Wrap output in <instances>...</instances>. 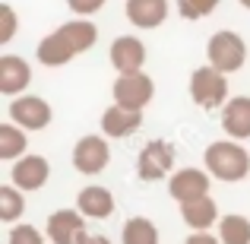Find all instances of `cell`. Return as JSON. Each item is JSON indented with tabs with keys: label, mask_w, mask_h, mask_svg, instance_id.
<instances>
[{
	"label": "cell",
	"mask_w": 250,
	"mask_h": 244,
	"mask_svg": "<svg viewBox=\"0 0 250 244\" xmlns=\"http://www.w3.org/2000/svg\"><path fill=\"white\" fill-rule=\"evenodd\" d=\"M203 165H206V171L212 177L234 184V181H244L250 175V153L234 140H215L206 146Z\"/></svg>",
	"instance_id": "6da1fadb"
},
{
	"label": "cell",
	"mask_w": 250,
	"mask_h": 244,
	"mask_svg": "<svg viewBox=\"0 0 250 244\" xmlns=\"http://www.w3.org/2000/svg\"><path fill=\"white\" fill-rule=\"evenodd\" d=\"M190 98H193L196 108L203 111H215L228 102V73H222L219 67L206 64V67H196L190 73Z\"/></svg>",
	"instance_id": "7a4b0ae2"
},
{
	"label": "cell",
	"mask_w": 250,
	"mask_h": 244,
	"mask_svg": "<svg viewBox=\"0 0 250 244\" xmlns=\"http://www.w3.org/2000/svg\"><path fill=\"white\" fill-rule=\"evenodd\" d=\"M206 57H209L212 67L222 70V73H238V70L244 67V61H247V44H244V38H241L238 32L222 29V32H215V35L209 38Z\"/></svg>",
	"instance_id": "3957f363"
},
{
	"label": "cell",
	"mask_w": 250,
	"mask_h": 244,
	"mask_svg": "<svg viewBox=\"0 0 250 244\" xmlns=\"http://www.w3.org/2000/svg\"><path fill=\"white\" fill-rule=\"evenodd\" d=\"M111 95H114V102L124 105V108H140L143 111L155 95V83H152V76H146L143 70H136V73H117L114 86H111Z\"/></svg>",
	"instance_id": "277c9868"
},
{
	"label": "cell",
	"mask_w": 250,
	"mask_h": 244,
	"mask_svg": "<svg viewBox=\"0 0 250 244\" xmlns=\"http://www.w3.org/2000/svg\"><path fill=\"white\" fill-rule=\"evenodd\" d=\"M174 168V146L168 140H152L140 149V159H136V175L143 181H162L171 175Z\"/></svg>",
	"instance_id": "5b68a950"
},
{
	"label": "cell",
	"mask_w": 250,
	"mask_h": 244,
	"mask_svg": "<svg viewBox=\"0 0 250 244\" xmlns=\"http://www.w3.org/2000/svg\"><path fill=\"white\" fill-rule=\"evenodd\" d=\"M108 162H111V146H108V140L98 136V133L83 136L73 146V168L80 171V175H98V171L108 168Z\"/></svg>",
	"instance_id": "8992f818"
},
{
	"label": "cell",
	"mask_w": 250,
	"mask_h": 244,
	"mask_svg": "<svg viewBox=\"0 0 250 244\" xmlns=\"http://www.w3.org/2000/svg\"><path fill=\"white\" fill-rule=\"evenodd\" d=\"M48 238L51 244H83L85 241V216L80 209H57L48 216Z\"/></svg>",
	"instance_id": "52a82bcc"
},
{
	"label": "cell",
	"mask_w": 250,
	"mask_h": 244,
	"mask_svg": "<svg viewBox=\"0 0 250 244\" xmlns=\"http://www.w3.org/2000/svg\"><path fill=\"white\" fill-rule=\"evenodd\" d=\"M10 121L22 130H44L51 124V105L38 95H16L10 102Z\"/></svg>",
	"instance_id": "ba28073f"
},
{
	"label": "cell",
	"mask_w": 250,
	"mask_h": 244,
	"mask_svg": "<svg viewBox=\"0 0 250 244\" xmlns=\"http://www.w3.org/2000/svg\"><path fill=\"white\" fill-rule=\"evenodd\" d=\"M168 194L177 203H190L209 194V171L203 168H181L168 177Z\"/></svg>",
	"instance_id": "9c48e42d"
},
{
	"label": "cell",
	"mask_w": 250,
	"mask_h": 244,
	"mask_svg": "<svg viewBox=\"0 0 250 244\" xmlns=\"http://www.w3.org/2000/svg\"><path fill=\"white\" fill-rule=\"evenodd\" d=\"M111 67L117 70V73H136V70H143V64H146V44L140 42L136 35H121L111 42Z\"/></svg>",
	"instance_id": "30bf717a"
},
{
	"label": "cell",
	"mask_w": 250,
	"mask_h": 244,
	"mask_svg": "<svg viewBox=\"0 0 250 244\" xmlns=\"http://www.w3.org/2000/svg\"><path fill=\"white\" fill-rule=\"evenodd\" d=\"M48 175H51V165L44 155H25V159H16V165H13L10 177L13 184H16L19 190H42L44 184H48Z\"/></svg>",
	"instance_id": "8fae6325"
},
{
	"label": "cell",
	"mask_w": 250,
	"mask_h": 244,
	"mask_svg": "<svg viewBox=\"0 0 250 244\" xmlns=\"http://www.w3.org/2000/svg\"><path fill=\"white\" fill-rule=\"evenodd\" d=\"M143 127V111L140 108H124V105H111L102 114V133L104 136H130Z\"/></svg>",
	"instance_id": "7c38bea8"
},
{
	"label": "cell",
	"mask_w": 250,
	"mask_h": 244,
	"mask_svg": "<svg viewBox=\"0 0 250 244\" xmlns=\"http://www.w3.org/2000/svg\"><path fill=\"white\" fill-rule=\"evenodd\" d=\"M124 13L136 29H159L168 19V0H127Z\"/></svg>",
	"instance_id": "4fadbf2b"
},
{
	"label": "cell",
	"mask_w": 250,
	"mask_h": 244,
	"mask_svg": "<svg viewBox=\"0 0 250 244\" xmlns=\"http://www.w3.org/2000/svg\"><path fill=\"white\" fill-rule=\"evenodd\" d=\"M222 127H225L228 136L234 140H247L250 136V98L238 95V98H228L222 105Z\"/></svg>",
	"instance_id": "5bb4252c"
},
{
	"label": "cell",
	"mask_w": 250,
	"mask_h": 244,
	"mask_svg": "<svg viewBox=\"0 0 250 244\" xmlns=\"http://www.w3.org/2000/svg\"><path fill=\"white\" fill-rule=\"evenodd\" d=\"M76 209L85 216V219H108L114 213V194L108 187H98V184H89V187L80 190L76 197Z\"/></svg>",
	"instance_id": "9a60e30c"
},
{
	"label": "cell",
	"mask_w": 250,
	"mask_h": 244,
	"mask_svg": "<svg viewBox=\"0 0 250 244\" xmlns=\"http://www.w3.org/2000/svg\"><path fill=\"white\" fill-rule=\"evenodd\" d=\"M32 83V67L16 54L0 57V92L3 95H19Z\"/></svg>",
	"instance_id": "2e32d148"
},
{
	"label": "cell",
	"mask_w": 250,
	"mask_h": 244,
	"mask_svg": "<svg viewBox=\"0 0 250 244\" xmlns=\"http://www.w3.org/2000/svg\"><path fill=\"white\" fill-rule=\"evenodd\" d=\"M73 57H76V48L67 42V35H63L61 29L38 42V61H42L44 67H63V64H70Z\"/></svg>",
	"instance_id": "e0dca14e"
},
{
	"label": "cell",
	"mask_w": 250,
	"mask_h": 244,
	"mask_svg": "<svg viewBox=\"0 0 250 244\" xmlns=\"http://www.w3.org/2000/svg\"><path fill=\"white\" fill-rule=\"evenodd\" d=\"M181 216L193 232H206L219 222V206H215L212 197H200V200H190V203H181Z\"/></svg>",
	"instance_id": "ac0fdd59"
},
{
	"label": "cell",
	"mask_w": 250,
	"mask_h": 244,
	"mask_svg": "<svg viewBox=\"0 0 250 244\" xmlns=\"http://www.w3.org/2000/svg\"><path fill=\"white\" fill-rule=\"evenodd\" d=\"M121 241L124 244H159V228H155V222L146 219V216H133V219L124 222Z\"/></svg>",
	"instance_id": "d6986e66"
},
{
	"label": "cell",
	"mask_w": 250,
	"mask_h": 244,
	"mask_svg": "<svg viewBox=\"0 0 250 244\" xmlns=\"http://www.w3.org/2000/svg\"><path fill=\"white\" fill-rule=\"evenodd\" d=\"M61 32L67 35V42L76 48V54L89 51L92 44H95V38H98V29L89 22V19H70V22L61 25Z\"/></svg>",
	"instance_id": "ffe728a7"
},
{
	"label": "cell",
	"mask_w": 250,
	"mask_h": 244,
	"mask_svg": "<svg viewBox=\"0 0 250 244\" xmlns=\"http://www.w3.org/2000/svg\"><path fill=\"white\" fill-rule=\"evenodd\" d=\"M219 238L222 244H250V219L238 213L219 219Z\"/></svg>",
	"instance_id": "44dd1931"
},
{
	"label": "cell",
	"mask_w": 250,
	"mask_h": 244,
	"mask_svg": "<svg viewBox=\"0 0 250 244\" xmlns=\"http://www.w3.org/2000/svg\"><path fill=\"white\" fill-rule=\"evenodd\" d=\"M25 153V130L19 124H0V159H19Z\"/></svg>",
	"instance_id": "7402d4cb"
},
{
	"label": "cell",
	"mask_w": 250,
	"mask_h": 244,
	"mask_svg": "<svg viewBox=\"0 0 250 244\" xmlns=\"http://www.w3.org/2000/svg\"><path fill=\"white\" fill-rule=\"evenodd\" d=\"M25 190H19L16 184L13 187H0V219L3 222H16L25 209V200H22Z\"/></svg>",
	"instance_id": "603a6c76"
},
{
	"label": "cell",
	"mask_w": 250,
	"mask_h": 244,
	"mask_svg": "<svg viewBox=\"0 0 250 244\" xmlns=\"http://www.w3.org/2000/svg\"><path fill=\"white\" fill-rule=\"evenodd\" d=\"M219 6V0H177V13H181L184 19H203V16H209V13Z\"/></svg>",
	"instance_id": "cb8c5ba5"
},
{
	"label": "cell",
	"mask_w": 250,
	"mask_h": 244,
	"mask_svg": "<svg viewBox=\"0 0 250 244\" xmlns=\"http://www.w3.org/2000/svg\"><path fill=\"white\" fill-rule=\"evenodd\" d=\"M6 244H44V235L38 232L35 225H13L10 235H6Z\"/></svg>",
	"instance_id": "d4e9b609"
},
{
	"label": "cell",
	"mask_w": 250,
	"mask_h": 244,
	"mask_svg": "<svg viewBox=\"0 0 250 244\" xmlns=\"http://www.w3.org/2000/svg\"><path fill=\"white\" fill-rule=\"evenodd\" d=\"M0 16H3V29H0V44L13 42V35H16V10H13L10 3L0 6Z\"/></svg>",
	"instance_id": "484cf974"
},
{
	"label": "cell",
	"mask_w": 250,
	"mask_h": 244,
	"mask_svg": "<svg viewBox=\"0 0 250 244\" xmlns=\"http://www.w3.org/2000/svg\"><path fill=\"white\" fill-rule=\"evenodd\" d=\"M104 3H108V0H67V6L76 16H92V13H98Z\"/></svg>",
	"instance_id": "4316f807"
},
{
	"label": "cell",
	"mask_w": 250,
	"mask_h": 244,
	"mask_svg": "<svg viewBox=\"0 0 250 244\" xmlns=\"http://www.w3.org/2000/svg\"><path fill=\"white\" fill-rule=\"evenodd\" d=\"M184 244H222V238H212V235H206V232H196V235H190Z\"/></svg>",
	"instance_id": "83f0119b"
},
{
	"label": "cell",
	"mask_w": 250,
	"mask_h": 244,
	"mask_svg": "<svg viewBox=\"0 0 250 244\" xmlns=\"http://www.w3.org/2000/svg\"><path fill=\"white\" fill-rule=\"evenodd\" d=\"M83 244H111L108 238H104V235H85V241Z\"/></svg>",
	"instance_id": "f1b7e54d"
},
{
	"label": "cell",
	"mask_w": 250,
	"mask_h": 244,
	"mask_svg": "<svg viewBox=\"0 0 250 244\" xmlns=\"http://www.w3.org/2000/svg\"><path fill=\"white\" fill-rule=\"evenodd\" d=\"M238 3H241V6H247V10H250V0H238Z\"/></svg>",
	"instance_id": "f546056e"
}]
</instances>
